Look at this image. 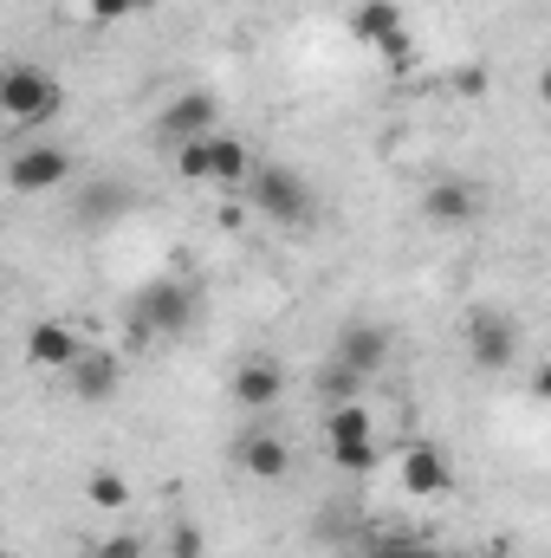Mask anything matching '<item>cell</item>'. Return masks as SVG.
I'll return each mask as SVG.
<instances>
[{
    "mask_svg": "<svg viewBox=\"0 0 551 558\" xmlns=\"http://www.w3.org/2000/svg\"><path fill=\"white\" fill-rule=\"evenodd\" d=\"M201 312V292L188 279H149L131 305V331L137 338H182Z\"/></svg>",
    "mask_w": 551,
    "mask_h": 558,
    "instance_id": "6da1fadb",
    "label": "cell"
},
{
    "mask_svg": "<svg viewBox=\"0 0 551 558\" xmlns=\"http://www.w3.org/2000/svg\"><path fill=\"white\" fill-rule=\"evenodd\" d=\"M175 169L182 182H208V189H247L254 182V156L241 137H201V143H182L175 149Z\"/></svg>",
    "mask_w": 551,
    "mask_h": 558,
    "instance_id": "7a4b0ae2",
    "label": "cell"
},
{
    "mask_svg": "<svg viewBox=\"0 0 551 558\" xmlns=\"http://www.w3.org/2000/svg\"><path fill=\"white\" fill-rule=\"evenodd\" d=\"M247 202H254V215H267V221H279V228L311 221V189H305L292 169H279V162H260V169H254Z\"/></svg>",
    "mask_w": 551,
    "mask_h": 558,
    "instance_id": "3957f363",
    "label": "cell"
},
{
    "mask_svg": "<svg viewBox=\"0 0 551 558\" xmlns=\"http://www.w3.org/2000/svg\"><path fill=\"white\" fill-rule=\"evenodd\" d=\"M59 105H65V92H59V78L39 72V65H13L7 85H0V111H7L13 124H46Z\"/></svg>",
    "mask_w": 551,
    "mask_h": 558,
    "instance_id": "277c9868",
    "label": "cell"
},
{
    "mask_svg": "<svg viewBox=\"0 0 551 558\" xmlns=\"http://www.w3.org/2000/svg\"><path fill=\"white\" fill-rule=\"evenodd\" d=\"M325 435H331V461L344 474H370V461H377V422H370L364 403H338L331 422H325Z\"/></svg>",
    "mask_w": 551,
    "mask_h": 558,
    "instance_id": "5b68a950",
    "label": "cell"
},
{
    "mask_svg": "<svg viewBox=\"0 0 551 558\" xmlns=\"http://www.w3.org/2000/svg\"><path fill=\"white\" fill-rule=\"evenodd\" d=\"M467 357H474L480 371H506V364L519 357L513 318H500V312H467Z\"/></svg>",
    "mask_w": 551,
    "mask_h": 558,
    "instance_id": "8992f818",
    "label": "cell"
},
{
    "mask_svg": "<svg viewBox=\"0 0 551 558\" xmlns=\"http://www.w3.org/2000/svg\"><path fill=\"white\" fill-rule=\"evenodd\" d=\"M215 118H221V105H215V92H182L162 118H156V137H169L175 149L182 143H201L215 137Z\"/></svg>",
    "mask_w": 551,
    "mask_h": 558,
    "instance_id": "52a82bcc",
    "label": "cell"
},
{
    "mask_svg": "<svg viewBox=\"0 0 551 558\" xmlns=\"http://www.w3.org/2000/svg\"><path fill=\"white\" fill-rule=\"evenodd\" d=\"M480 182H467V175H434L428 182V195H421V208H428V221L434 228H467L474 215H480Z\"/></svg>",
    "mask_w": 551,
    "mask_h": 558,
    "instance_id": "ba28073f",
    "label": "cell"
},
{
    "mask_svg": "<svg viewBox=\"0 0 551 558\" xmlns=\"http://www.w3.org/2000/svg\"><path fill=\"white\" fill-rule=\"evenodd\" d=\"M72 175V156L59 149V143H33V149H20L13 162H7V182L20 189V195H39V189H59Z\"/></svg>",
    "mask_w": 551,
    "mask_h": 558,
    "instance_id": "9c48e42d",
    "label": "cell"
},
{
    "mask_svg": "<svg viewBox=\"0 0 551 558\" xmlns=\"http://www.w3.org/2000/svg\"><path fill=\"white\" fill-rule=\"evenodd\" d=\"M338 364L344 371H357L364 384L390 364V331L383 325H370V318H357V325H344V338H338Z\"/></svg>",
    "mask_w": 551,
    "mask_h": 558,
    "instance_id": "30bf717a",
    "label": "cell"
},
{
    "mask_svg": "<svg viewBox=\"0 0 551 558\" xmlns=\"http://www.w3.org/2000/svg\"><path fill=\"white\" fill-rule=\"evenodd\" d=\"M26 357H33L39 371H72V364L85 357V344H78V331H72V325L46 318V325H33V338H26Z\"/></svg>",
    "mask_w": 551,
    "mask_h": 558,
    "instance_id": "8fae6325",
    "label": "cell"
},
{
    "mask_svg": "<svg viewBox=\"0 0 551 558\" xmlns=\"http://www.w3.org/2000/svg\"><path fill=\"white\" fill-rule=\"evenodd\" d=\"M118 384H124V357H118V351H85V357L72 364V390H78L85 403H111Z\"/></svg>",
    "mask_w": 551,
    "mask_h": 558,
    "instance_id": "7c38bea8",
    "label": "cell"
},
{
    "mask_svg": "<svg viewBox=\"0 0 551 558\" xmlns=\"http://www.w3.org/2000/svg\"><path fill=\"white\" fill-rule=\"evenodd\" d=\"M351 26H357V39H377L383 52H409V33H403V13H396V0H364L357 13H351Z\"/></svg>",
    "mask_w": 551,
    "mask_h": 558,
    "instance_id": "4fadbf2b",
    "label": "cell"
},
{
    "mask_svg": "<svg viewBox=\"0 0 551 558\" xmlns=\"http://www.w3.org/2000/svg\"><path fill=\"white\" fill-rule=\"evenodd\" d=\"M279 390H285V371H279L273 357H247L234 371V403H247V410H273Z\"/></svg>",
    "mask_w": 551,
    "mask_h": 558,
    "instance_id": "5bb4252c",
    "label": "cell"
},
{
    "mask_svg": "<svg viewBox=\"0 0 551 558\" xmlns=\"http://www.w3.org/2000/svg\"><path fill=\"white\" fill-rule=\"evenodd\" d=\"M241 468H247L254 481H285V468H292L285 435H273V428H254V435L241 441Z\"/></svg>",
    "mask_w": 551,
    "mask_h": 558,
    "instance_id": "9a60e30c",
    "label": "cell"
},
{
    "mask_svg": "<svg viewBox=\"0 0 551 558\" xmlns=\"http://www.w3.org/2000/svg\"><path fill=\"white\" fill-rule=\"evenodd\" d=\"M403 487L409 494H448V454L434 448V441H415L409 454H403Z\"/></svg>",
    "mask_w": 551,
    "mask_h": 558,
    "instance_id": "2e32d148",
    "label": "cell"
},
{
    "mask_svg": "<svg viewBox=\"0 0 551 558\" xmlns=\"http://www.w3.org/2000/svg\"><path fill=\"white\" fill-rule=\"evenodd\" d=\"M124 208H131V189H124V182H105V189L85 195V215H105V221H111V215H124Z\"/></svg>",
    "mask_w": 551,
    "mask_h": 558,
    "instance_id": "e0dca14e",
    "label": "cell"
},
{
    "mask_svg": "<svg viewBox=\"0 0 551 558\" xmlns=\"http://www.w3.org/2000/svg\"><path fill=\"white\" fill-rule=\"evenodd\" d=\"M91 507H124L131 500V487H124V474H91Z\"/></svg>",
    "mask_w": 551,
    "mask_h": 558,
    "instance_id": "ac0fdd59",
    "label": "cell"
},
{
    "mask_svg": "<svg viewBox=\"0 0 551 558\" xmlns=\"http://www.w3.org/2000/svg\"><path fill=\"white\" fill-rule=\"evenodd\" d=\"M357 390H364V377H357V371H344V364H331V371H325V397L357 403Z\"/></svg>",
    "mask_w": 551,
    "mask_h": 558,
    "instance_id": "d6986e66",
    "label": "cell"
},
{
    "mask_svg": "<svg viewBox=\"0 0 551 558\" xmlns=\"http://www.w3.org/2000/svg\"><path fill=\"white\" fill-rule=\"evenodd\" d=\"M370 558H441V553H434V546H421V539H403V533H396V539H383Z\"/></svg>",
    "mask_w": 551,
    "mask_h": 558,
    "instance_id": "ffe728a7",
    "label": "cell"
},
{
    "mask_svg": "<svg viewBox=\"0 0 551 558\" xmlns=\"http://www.w3.org/2000/svg\"><path fill=\"white\" fill-rule=\"evenodd\" d=\"M91 558H143V539H137V533H118L111 546H98Z\"/></svg>",
    "mask_w": 551,
    "mask_h": 558,
    "instance_id": "44dd1931",
    "label": "cell"
},
{
    "mask_svg": "<svg viewBox=\"0 0 551 558\" xmlns=\"http://www.w3.org/2000/svg\"><path fill=\"white\" fill-rule=\"evenodd\" d=\"M131 7H137V0H91V13H98V20H124Z\"/></svg>",
    "mask_w": 551,
    "mask_h": 558,
    "instance_id": "7402d4cb",
    "label": "cell"
},
{
    "mask_svg": "<svg viewBox=\"0 0 551 558\" xmlns=\"http://www.w3.org/2000/svg\"><path fill=\"white\" fill-rule=\"evenodd\" d=\"M201 553V546H195V526H182V533H175V558H195Z\"/></svg>",
    "mask_w": 551,
    "mask_h": 558,
    "instance_id": "603a6c76",
    "label": "cell"
},
{
    "mask_svg": "<svg viewBox=\"0 0 551 558\" xmlns=\"http://www.w3.org/2000/svg\"><path fill=\"white\" fill-rule=\"evenodd\" d=\"M532 390H539V397H546V403H551V357H546V364H539V377H532Z\"/></svg>",
    "mask_w": 551,
    "mask_h": 558,
    "instance_id": "cb8c5ba5",
    "label": "cell"
},
{
    "mask_svg": "<svg viewBox=\"0 0 551 558\" xmlns=\"http://www.w3.org/2000/svg\"><path fill=\"white\" fill-rule=\"evenodd\" d=\"M539 92H546V105H551V72H546V78H539Z\"/></svg>",
    "mask_w": 551,
    "mask_h": 558,
    "instance_id": "d4e9b609",
    "label": "cell"
},
{
    "mask_svg": "<svg viewBox=\"0 0 551 558\" xmlns=\"http://www.w3.org/2000/svg\"><path fill=\"white\" fill-rule=\"evenodd\" d=\"M487 558H513V553H506V546H493V553H487Z\"/></svg>",
    "mask_w": 551,
    "mask_h": 558,
    "instance_id": "484cf974",
    "label": "cell"
}]
</instances>
